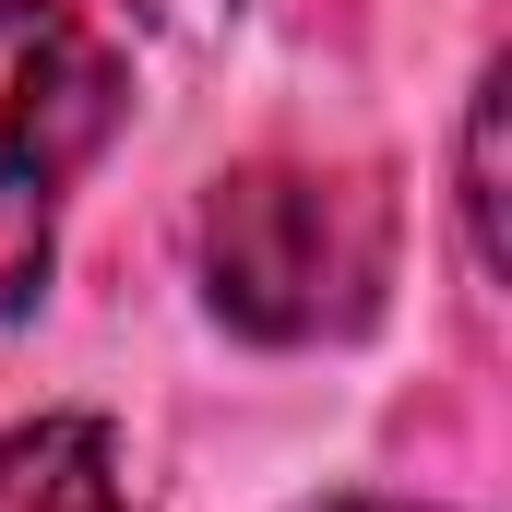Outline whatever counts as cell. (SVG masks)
I'll list each match as a JSON object with an SVG mask.
<instances>
[{
	"mask_svg": "<svg viewBox=\"0 0 512 512\" xmlns=\"http://www.w3.org/2000/svg\"><path fill=\"white\" fill-rule=\"evenodd\" d=\"M393 203L322 167H239L203 203V298L251 346H322L382 310Z\"/></svg>",
	"mask_w": 512,
	"mask_h": 512,
	"instance_id": "obj_1",
	"label": "cell"
},
{
	"mask_svg": "<svg viewBox=\"0 0 512 512\" xmlns=\"http://www.w3.org/2000/svg\"><path fill=\"white\" fill-rule=\"evenodd\" d=\"M131 108V72L108 24L72 0H0V322L48 298L60 262V191L108 155Z\"/></svg>",
	"mask_w": 512,
	"mask_h": 512,
	"instance_id": "obj_2",
	"label": "cell"
},
{
	"mask_svg": "<svg viewBox=\"0 0 512 512\" xmlns=\"http://www.w3.org/2000/svg\"><path fill=\"white\" fill-rule=\"evenodd\" d=\"M0 512H131L108 417H24V429H0Z\"/></svg>",
	"mask_w": 512,
	"mask_h": 512,
	"instance_id": "obj_3",
	"label": "cell"
},
{
	"mask_svg": "<svg viewBox=\"0 0 512 512\" xmlns=\"http://www.w3.org/2000/svg\"><path fill=\"white\" fill-rule=\"evenodd\" d=\"M501 96H512V72L489 60L477 120H465V251H477V274H501Z\"/></svg>",
	"mask_w": 512,
	"mask_h": 512,
	"instance_id": "obj_4",
	"label": "cell"
},
{
	"mask_svg": "<svg viewBox=\"0 0 512 512\" xmlns=\"http://www.w3.org/2000/svg\"><path fill=\"white\" fill-rule=\"evenodd\" d=\"M334 512H417V501H334Z\"/></svg>",
	"mask_w": 512,
	"mask_h": 512,
	"instance_id": "obj_5",
	"label": "cell"
}]
</instances>
